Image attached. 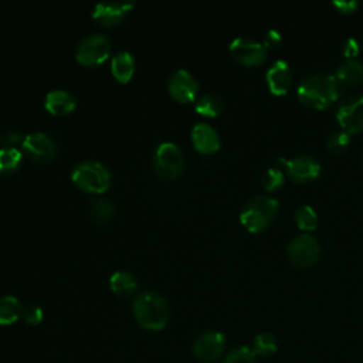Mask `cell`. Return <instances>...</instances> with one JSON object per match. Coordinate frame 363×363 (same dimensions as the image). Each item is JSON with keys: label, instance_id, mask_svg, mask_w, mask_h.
I'll return each instance as SVG.
<instances>
[{"label": "cell", "instance_id": "34", "mask_svg": "<svg viewBox=\"0 0 363 363\" xmlns=\"http://www.w3.org/2000/svg\"><path fill=\"white\" fill-rule=\"evenodd\" d=\"M362 164H363V157H362Z\"/></svg>", "mask_w": 363, "mask_h": 363}, {"label": "cell", "instance_id": "14", "mask_svg": "<svg viewBox=\"0 0 363 363\" xmlns=\"http://www.w3.org/2000/svg\"><path fill=\"white\" fill-rule=\"evenodd\" d=\"M133 1H101L92 10V18L105 27L119 24L132 10Z\"/></svg>", "mask_w": 363, "mask_h": 363}, {"label": "cell", "instance_id": "3", "mask_svg": "<svg viewBox=\"0 0 363 363\" xmlns=\"http://www.w3.org/2000/svg\"><path fill=\"white\" fill-rule=\"evenodd\" d=\"M279 210V203L268 194H258L250 199L240 211V221L250 233H261L269 227Z\"/></svg>", "mask_w": 363, "mask_h": 363}, {"label": "cell", "instance_id": "17", "mask_svg": "<svg viewBox=\"0 0 363 363\" xmlns=\"http://www.w3.org/2000/svg\"><path fill=\"white\" fill-rule=\"evenodd\" d=\"M44 106L54 115H67L77 106V98L65 89H51L44 99Z\"/></svg>", "mask_w": 363, "mask_h": 363}, {"label": "cell", "instance_id": "16", "mask_svg": "<svg viewBox=\"0 0 363 363\" xmlns=\"http://www.w3.org/2000/svg\"><path fill=\"white\" fill-rule=\"evenodd\" d=\"M191 142L201 153H214L220 149L221 140L218 132L208 123H196L191 129Z\"/></svg>", "mask_w": 363, "mask_h": 363}, {"label": "cell", "instance_id": "23", "mask_svg": "<svg viewBox=\"0 0 363 363\" xmlns=\"http://www.w3.org/2000/svg\"><path fill=\"white\" fill-rule=\"evenodd\" d=\"M223 109H224V101L217 94H206L200 96L196 102V111L204 116L214 118L220 115Z\"/></svg>", "mask_w": 363, "mask_h": 363}, {"label": "cell", "instance_id": "9", "mask_svg": "<svg viewBox=\"0 0 363 363\" xmlns=\"http://www.w3.org/2000/svg\"><path fill=\"white\" fill-rule=\"evenodd\" d=\"M225 349V337L221 332L217 330H207L201 333L193 343L191 352L196 359L201 360L203 363L216 362Z\"/></svg>", "mask_w": 363, "mask_h": 363}, {"label": "cell", "instance_id": "15", "mask_svg": "<svg viewBox=\"0 0 363 363\" xmlns=\"http://www.w3.org/2000/svg\"><path fill=\"white\" fill-rule=\"evenodd\" d=\"M268 89L272 95H285L291 86V68L286 61L277 60L265 74Z\"/></svg>", "mask_w": 363, "mask_h": 363}, {"label": "cell", "instance_id": "24", "mask_svg": "<svg viewBox=\"0 0 363 363\" xmlns=\"http://www.w3.org/2000/svg\"><path fill=\"white\" fill-rule=\"evenodd\" d=\"M294 220L299 230L305 233L315 231L318 227V214L309 204H301L294 213Z\"/></svg>", "mask_w": 363, "mask_h": 363}, {"label": "cell", "instance_id": "11", "mask_svg": "<svg viewBox=\"0 0 363 363\" xmlns=\"http://www.w3.org/2000/svg\"><path fill=\"white\" fill-rule=\"evenodd\" d=\"M23 149L28 157L37 162H47L55 157L57 143L45 132L37 130L24 136Z\"/></svg>", "mask_w": 363, "mask_h": 363}, {"label": "cell", "instance_id": "30", "mask_svg": "<svg viewBox=\"0 0 363 363\" xmlns=\"http://www.w3.org/2000/svg\"><path fill=\"white\" fill-rule=\"evenodd\" d=\"M43 309L37 305H30V306H26L23 308V312H21V318L23 320L27 323V325H31V326H35L38 323H41L43 320Z\"/></svg>", "mask_w": 363, "mask_h": 363}, {"label": "cell", "instance_id": "8", "mask_svg": "<svg viewBox=\"0 0 363 363\" xmlns=\"http://www.w3.org/2000/svg\"><path fill=\"white\" fill-rule=\"evenodd\" d=\"M228 50L234 60L248 67L262 64L267 60V54H268L264 44L247 37L234 38L230 43Z\"/></svg>", "mask_w": 363, "mask_h": 363}, {"label": "cell", "instance_id": "33", "mask_svg": "<svg viewBox=\"0 0 363 363\" xmlns=\"http://www.w3.org/2000/svg\"><path fill=\"white\" fill-rule=\"evenodd\" d=\"M282 43V35L278 30H268L264 38V45L265 48H278Z\"/></svg>", "mask_w": 363, "mask_h": 363}, {"label": "cell", "instance_id": "25", "mask_svg": "<svg viewBox=\"0 0 363 363\" xmlns=\"http://www.w3.org/2000/svg\"><path fill=\"white\" fill-rule=\"evenodd\" d=\"M278 350V339L269 332L258 333L252 340V352L255 356L269 357Z\"/></svg>", "mask_w": 363, "mask_h": 363}, {"label": "cell", "instance_id": "21", "mask_svg": "<svg viewBox=\"0 0 363 363\" xmlns=\"http://www.w3.org/2000/svg\"><path fill=\"white\" fill-rule=\"evenodd\" d=\"M23 312L21 302L13 295L0 296V325L14 323Z\"/></svg>", "mask_w": 363, "mask_h": 363}, {"label": "cell", "instance_id": "19", "mask_svg": "<svg viewBox=\"0 0 363 363\" xmlns=\"http://www.w3.org/2000/svg\"><path fill=\"white\" fill-rule=\"evenodd\" d=\"M335 78L340 85H356L363 81V62L357 60L343 61L335 72Z\"/></svg>", "mask_w": 363, "mask_h": 363}, {"label": "cell", "instance_id": "4", "mask_svg": "<svg viewBox=\"0 0 363 363\" xmlns=\"http://www.w3.org/2000/svg\"><path fill=\"white\" fill-rule=\"evenodd\" d=\"M71 179L79 189L85 191L102 193L111 184V172L101 162L82 160L74 166Z\"/></svg>", "mask_w": 363, "mask_h": 363}, {"label": "cell", "instance_id": "32", "mask_svg": "<svg viewBox=\"0 0 363 363\" xmlns=\"http://www.w3.org/2000/svg\"><path fill=\"white\" fill-rule=\"evenodd\" d=\"M332 6L342 14H352L359 9V1L356 0H335Z\"/></svg>", "mask_w": 363, "mask_h": 363}, {"label": "cell", "instance_id": "5", "mask_svg": "<svg viewBox=\"0 0 363 363\" xmlns=\"http://www.w3.org/2000/svg\"><path fill=\"white\" fill-rule=\"evenodd\" d=\"M184 166L182 149L173 142H162L153 153V167L162 179H174L179 176Z\"/></svg>", "mask_w": 363, "mask_h": 363}, {"label": "cell", "instance_id": "12", "mask_svg": "<svg viewBox=\"0 0 363 363\" xmlns=\"http://www.w3.org/2000/svg\"><path fill=\"white\" fill-rule=\"evenodd\" d=\"M279 163L285 167L286 176L295 183L311 182L320 174V163L312 156L302 155L279 160Z\"/></svg>", "mask_w": 363, "mask_h": 363}, {"label": "cell", "instance_id": "1", "mask_svg": "<svg viewBox=\"0 0 363 363\" xmlns=\"http://www.w3.org/2000/svg\"><path fill=\"white\" fill-rule=\"evenodd\" d=\"M340 84L332 74H313L298 85V99L313 109H326L339 96Z\"/></svg>", "mask_w": 363, "mask_h": 363}, {"label": "cell", "instance_id": "18", "mask_svg": "<svg viewBox=\"0 0 363 363\" xmlns=\"http://www.w3.org/2000/svg\"><path fill=\"white\" fill-rule=\"evenodd\" d=\"M112 75L119 82H128L135 71V58L128 51H118L111 61Z\"/></svg>", "mask_w": 363, "mask_h": 363}, {"label": "cell", "instance_id": "7", "mask_svg": "<svg viewBox=\"0 0 363 363\" xmlns=\"http://www.w3.org/2000/svg\"><path fill=\"white\" fill-rule=\"evenodd\" d=\"M111 54V43L104 34H89L84 37L75 50V58L82 65H98Z\"/></svg>", "mask_w": 363, "mask_h": 363}, {"label": "cell", "instance_id": "26", "mask_svg": "<svg viewBox=\"0 0 363 363\" xmlns=\"http://www.w3.org/2000/svg\"><path fill=\"white\" fill-rule=\"evenodd\" d=\"M350 142H352V138L347 132L345 130L333 132L326 139V149L332 155H342L343 152L347 150Z\"/></svg>", "mask_w": 363, "mask_h": 363}, {"label": "cell", "instance_id": "20", "mask_svg": "<svg viewBox=\"0 0 363 363\" xmlns=\"http://www.w3.org/2000/svg\"><path fill=\"white\" fill-rule=\"evenodd\" d=\"M109 288L113 294H116L119 296H128L136 291L138 279L129 271H125V269L115 271L109 277Z\"/></svg>", "mask_w": 363, "mask_h": 363}, {"label": "cell", "instance_id": "22", "mask_svg": "<svg viewBox=\"0 0 363 363\" xmlns=\"http://www.w3.org/2000/svg\"><path fill=\"white\" fill-rule=\"evenodd\" d=\"M23 162V153L14 146L0 147V174L14 173Z\"/></svg>", "mask_w": 363, "mask_h": 363}, {"label": "cell", "instance_id": "2", "mask_svg": "<svg viewBox=\"0 0 363 363\" xmlns=\"http://www.w3.org/2000/svg\"><path fill=\"white\" fill-rule=\"evenodd\" d=\"M136 322L146 330L163 329L170 318V308L163 295L155 291H143L138 294L132 303Z\"/></svg>", "mask_w": 363, "mask_h": 363}, {"label": "cell", "instance_id": "13", "mask_svg": "<svg viewBox=\"0 0 363 363\" xmlns=\"http://www.w3.org/2000/svg\"><path fill=\"white\" fill-rule=\"evenodd\" d=\"M170 95L180 102H191L199 92V82L187 69H176L167 78Z\"/></svg>", "mask_w": 363, "mask_h": 363}, {"label": "cell", "instance_id": "31", "mask_svg": "<svg viewBox=\"0 0 363 363\" xmlns=\"http://www.w3.org/2000/svg\"><path fill=\"white\" fill-rule=\"evenodd\" d=\"M360 52V44L356 38L349 37L343 41L342 44V54L347 58V60H354V57Z\"/></svg>", "mask_w": 363, "mask_h": 363}, {"label": "cell", "instance_id": "28", "mask_svg": "<svg viewBox=\"0 0 363 363\" xmlns=\"http://www.w3.org/2000/svg\"><path fill=\"white\" fill-rule=\"evenodd\" d=\"M285 176L281 169H267L261 177V184L267 191H277L284 186Z\"/></svg>", "mask_w": 363, "mask_h": 363}, {"label": "cell", "instance_id": "6", "mask_svg": "<svg viewBox=\"0 0 363 363\" xmlns=\"http://www.w3.org/2000/svg\"><path fill=\"white\" fill-rule=\"evenodd\" d=\"M286 254H288V259L294 267L308 268L316 264V261L319 259L320 244L313 235L303 233L294 237L289 241L286 247Z\"/></svg>", "mask_w": 363, "mask_h": 363}, {"label": "cell", "instance_id": "10", "mask_svg": "<svg viewBox=\"0 0 363 363\" xmlns=\"http://www.w3.org/2000/svg\"><path fill=\"white\" fill-rule=\"evenodd\" d=\"M336 121L349 135L363 132V95L343 101L337 108Z\"/></svg>", "mask_w": 363, "mask_h": 363}, {"label": "cell", "instance_id": "27", "mask_svg": "<svg viewBox=\"0 0 363 363\" xmlns=\"http://www.w3.org/2000/svg\"><path fill=\"white\" fill-rule=\"evenodd\" d=\"M223 363H255V353L251 347L240 345L225 354Z\"/></svg>", "mask_w": 363, "mask_h": 363}, {"label": "cell", "instance_id": "29", "mask_svg": "<svg viewBox=\"0 0 363 363\" xmlns=\"http://www.w3.org/2000/svg\"><path fill=\"white\" fill-rule=\"evenodd\" d=\"M115 213V206L111 200L108 199H99L92 203L91 206V216L94 220L104 223L108 221Z\"/></svg>", "mask_w": 363, "mask_h": 363}]
</instances>
